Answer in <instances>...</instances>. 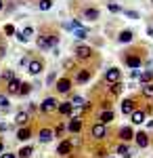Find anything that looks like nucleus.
<instances>
[{
  "label": "nucleus",
  "mask_w": 153,
  "mask_h": 158,
  "mask_svg": "<svg viewBox=\"0 0 153 158\" xmlns=\"http://www.w3.org/2000/svg\"><path fill=\"white\" fill-rule=\"evenodd\" d=\"M46 82H48V85H55V82H57V74L50 72V74L46 76Z\"/></svg>",
  "instance_id": "79ce46f5"
},
{
  "label": "nucleus",
  "mask_w": 153,
  "mask_h": 158,
  "mask_svg": "<svg viewBox=\"0 0 153 158\" xmlns=\"http://www.w3.org/2000/svg\"><path fill=\"white\" fill-rule=\"evenodd\" d=\"M4 131H9V124L6 122H0V133H4Z\"/></svg>",
  "instance_id": "49530a36"
},
{
  "label": "nucleus",
  "mask_w": 153,
  "mask_h": 158,
  "mask_svg": "<svg viewBox=\"0 0 153 158\" xmlns=\"http://www.w3.org/2000/svg\"><path fill=\"white\" fill-rule=\"evenodd\" d=\"M73 55H76V59L78 61H90L94 57V51L92 47H88V44H76V49H73Z\"/></svg>",
  "instance_id": "f03ea898"
},
{
  "label": "nucleus",
  "mask_w": 153,
  "mask_h": 158,
  "mask_svg": "<svg viewBox=\"0 0 153 158\" xmlns=\"http://www.w3.org/2000/svg\"><path fill=\"white\" fill-rule=\"evenodd\" d=\"M147 127H149V129H153V120H149V122H147Z\"/></svg>",
  "instance_id": "864d4df0"
},
{
  "label": "nucleus",
  "mask_w": 153,
  "mask_h": 158,
  "mask_svg": "<svg viewBox=\"0 0 153 158\" xmlns=\"http://www.w3.org/2000/svg\"><path fill=\"white\" fill-rule=\"evenodd\" d=\"M71 150H73L71 141H69V139H63V141H61L59 146H57V156H61V158L69 156V154H71Z\"/></svg>",
  "instance_id": "f8f14e48"
},
{
  "label": "nucleus",
  "mask_w": 153,
  "mask_h": 158,
  "mask_svg": "<svg viewBox=\"0 0 153 158\" xmlns=\"http://www.w3.org/2000/svg\"><path fill=\"white\" fill-rule=\"evenodd\" d=\"M134 40V32L132 30H122L118 34V42L120 44H128V42H132Z\"/></svg>",
  "instance_id": "aec40b11"
},
{
  "label": "nucleus",
  "mask_w": 153,
  "mask_h": 158,
  "mask_svg": "<svg viewBox=\"0 0 153 158\" xmlns=\"http://www.w3.org/2000/svg\"><path fill=\"white\" fill-rule=\"evenodd\" d=\"M13 78H15V72H13V70H4V72H2V80L9 82V80H13Z\"/></svg>",
  "instance_id": "c9c22d12"
},
{
  "label": "nucleus",
  "mask_w": 153,
  "mask_h": 158,
  "mask_svg": "<svg viewBox=\"0 0 153 158\" xmlns=\"http://www.w3.org/2000/svg\"><path fill=\"white\" fill-rule=\"evenodd\" d=\"M2 152H4V141L0 139V154H2Z\"/></svg>",
  "instance_id": "8fccbe9b"
},
{
  "label": "nucleus",
  "mask_w": 153,
  "mask_h": 158,
  "mask_svg": "<svg viewBox=\"0 0 153 158\" xmlns=\"http://www.w3.org/2000/svg\"><path fill=\"white\" fill-rule=\"evenodd\" d=\"M71 85H73V80H71V78H67V76H63V78H57L55 89H57V93H69V91H71Z\"/></svg>",
  "instance_id": "6e6552de"
},
{
  "label": "nucleus",
  "mask_w": 153,
  "mask_h": 158,
  "mask_svg": "<svg viewBox=\"0 0 153 158\" xmlns=\"http://www.w3.org/2000/svg\"><path fill=\"white\" fill-rule=\"evenodd\" d=\"M32 135H34L32 127H21V129H17V139H19V141H27Z\"/></svg>",
  "instance_id": "5701e85b"
},
{
  "label": "nucleus",
  "mask_w": 153,
  "mask_h": 158,
  "mask_svg": "<svg viewBox=\"0 0 153 158\" xmlns=\"http://www.w3.org/2000/svg\"><path fill=\"white\" fill-rule=\"evenodd\" d=\"M147 34H149V36H153V27H147Z\"/></svg>",
  "instance_id": "603ef678"
},
{
  "label": "nucleus",
  "mask_w": 153,
  "mask_h": 158,
  "mask_svg": "<svg viewBox=\"0 0 153 158\" xmlns=\"http://www.w3.org/2000/svg\"><path fill=\"white\" fill-rule=\"evenodd\" d=\"M109 158H118V156H109Z\"/></svg>",
  "instance_id": "6e6d98bb"
},
{
  "label": "nucleus",
  "mask_w": 153,
  "mask_h": 158,
  "mask_svg": "<svg viewBox=\"0 0 153 158\" xmlns=\"http://www.w3.org/2000/svg\"><path fill=\"white\" fill-rule=\"evenodd\" d=\"M103 78H105L107 85H116V82H120V80H122V70H120V68H109Z\"/></svg>",
  "instance_id": "423d86ee"
},
{
  "label": "nucleus",
  "mask_w": 153,
  "mask_h": 158,
  "mask_svg": "<svg viewBox=\"0 0 153 158\" xmlns=\"http://www.w3.org/2000/svg\"><path fill=\"white\" fill-rule=\"evenodd\" d=\"M94 156L96 158H107V150L105 148H96V150H94Z\"/></svg>",
  "instance_id": "4c0bfd02"
},
{
  "label": "nucleus",
  "mask_w": 153,
  "mask_h": 158,
  "mask_svg": "<svg viewBox=\"0 0 153 158\" xmlns=\"http://www.w3.org/2000/svg\"><path fill=\"white\" fill-rule=\"evenodd\" d=\"M32 154H34V146H23L17 152V158H32Z\"/></svg>",
  "instance_id": "a878e982"
},
{
  "label": "nucleus",
  "mask_w": 153,
  "mask_h": 158,
  "mask_svg": "<svg viewBox=\"0 0 153 158\" xmlns=\"http://www.w3.org/2000/svg\"><path fill=\"white\" fill-rule=\"evenodd\" d=\"M29 93H32V85H29V82H21V86H19V93H17V95L25 97V95H29Z\"/></svg>",
  "instance_id": "7c9ffc66"
},
{
  "label": "nucleus",
  "mask_w": 153,
  "mask_h": 158,
  "mask_svg": "<svg viewBox=\"0 0 153 158\" xmlns=\"http://www.w3.org/2000/svg\"><path fill=\"white\" fill-rule=\"evenodd\" d=\"M0 158H17V154H13V152H2Z\"/></svg>",
  "instance_id": "c03bdc74"
},
{
  "label": "nucleus",
  "mask_w": 153,
  "mask_h": 158,
  "mask_svg": "<svg viewBox=\"0 0 153 158\" xmlns=\"http://www.w3.org/2000/svg\"><path fill=\"white\" fill-rule=\"evenodd\" d=\"M57 42H59V36H55V34H38L36 36V44H38V49H42V51L57 47Z\"/></svg>",
  "instance_id": "f257e3e1"
},
{
  "label": "nucleus",
  "mask_w": 153,
  "mask_h": 158,
  "mask_svg": "<svg viewBox=\"0 0 153 158\" xmlns=\"http://www.w3.org/2000/svg\"><path fill=\"white\" fill-rule=\"evenodd\" d=\"M21 36L25 38V40H29V38H34L36 36V32H34V27H32V25H27V27H25L23 32H21Z\"/></svg>",
  "instance_id": "473e14b6"
},
{
  "label": "nucleus",
  "mask_w": 153,
  "mask_h": 158,
  "mask_svg": "<svg viewBox=\"0 0 153 158\" xmlns=\"http://www.w3.org/2000/svg\"><path fill=\"white\" fill-rule=\"evenodd\" d=\"M134 110H136V101H134L132 97H128V99L122 101V114H128V116H130Z\"/></svg>",
  "instance_id": "412c9836"
},
{
  "label": "nucleus",
  "mask_w": 153,
  "mask_h": 158,
  "mask_svg": "<svg viewBox=\"0 0 153 158\" xmlns=\"http://www.w3.org/2000/svg\"><path fill=\"white\" fill-rule=\"evenodd\" d=\"M0 108L2 110L9 108V97H6V95H0Z\"/></svg>",
  "instance_id": "ea45409f"
},
{
  "label": "nucleus",
  "mask_w": 153,
  "mask_h": 158,
  "mask_svg": "<svg viewBox=\"0 0 153 158\" xmlns=\"http://www.w3.org/2000/svg\"><path fill=\"white\" fill-rule=\"evenodd\" d=\"M130 76H132V78H139V76H141V72H139V70H132V72H130Z\"/></svg>",
  "instance_id": "09e8293b"
},
{
  "label": "nucleus",
  "mask_w": 153,
  "mask_h": 158,
  "mask_svg": "<svg viewBox=\"0 0 153 158\" xmlns=\"http://www.w3.org/2000/svg\"><path fill=\"white\" fill-rule=\"evenodd\" d=\"M2 9H4V2H2V0H0V11H2Z\"/></svg>",
  "instance_id": "5fc2aeb1"
},
{
  "label": "nucleus",
  "mask_w": 153,
  "mask_h": 158,
  "mask_svg": "<svg viewBox=\"0 0 153 158\" xmlns=\"http://www.w3.org/2000/svg\"><path fill=\"white\" fill-rule=\"evenodd\" d=\"M53 131H55V137H61V135L67 131V124H65V122H61L59 127H57V129H53Z\"/></svg>",
  "instance_id": "72a5a7b5"
},
{
  "label": "nucleus",
  "mask_w": 153,
  "mask_h": 158,
  "mask_svg": "<svg viewBox=\"0 0 153 158\" xmlns=\"http://www.w3.org/2000/svg\"><path fill=\"white\" fill-rule=\"evenodd\" d=\"M36 110H38L36 103H29V106H27V112H36Z\"/></svg>",
  "instance_id": "de8ad7c7"
},
{
  "label": "nucleus",
  "mask_w": 153,
  "mask_h": 158,
  "mask_svg": "<svg viewBox=\"0 0 153 158\" xmlns=\"http://www.w3.org/2000/svg\"><path fill=\"white\" fill-rule=\"evenodd\" d=\"M124 13H126L128 17H132V19H139V13L136 11H124Z\"/></svg>",
  "instance_id": "a18cd8bd"
},
{
  "label": "nucleus",
  "mask_w": 153,
  "mask_h": 158,
  "mask_svg": "<svg viewBox=\"0 0 153 158\" xmlns=\"http://www.w3.org/2000/svg\"><path fill=\"white\" fill-rule=\"evenodd\" d=\"M63 27H65V30H80L82 23H80V19H71V21H65Z\"/></svg>",
  "instance_id": "c85d7f7f"
},
{
  "label": "nucleus",
  "mask_w": 153,
  "mask_h": 158,
  "mask_svg": "<svg viewBox=\"0 0 153 158\" xmlns=\"http://www.w3.org/2000/svg\"><path fill=\"white\" fill-rule=\"evenodd\" d=\"M118 137L122 143H128V141H134V129L132 127H122L118 131Z\"/></svg>",
  "instance_id": "9b49d317"
},
{
  "label": "nucleus",
  "mask_w": 153,
  "mask_h": 158,
  "mask_svg": "<svg viewBox=\"0 0 153 158\" xmlns=\"http://www.w3.org/2000/svg\"><path fill=\"white\" fill-rule=\"evenodd\" d=\"M38 2H40V0H38Z\"/></svg>",
  "instance_id": "13d9d810"
},
{
  "label": "nucleus",
  "mask_w": 153,
  "mask_h": 158,
  "mask_svg": "<svg viewBox=\"0 0 153 158\" xmlns=\"http://www.w3.org/2000/svg\"><path fill=\"white\" fill-rule=\"evenodd\" d=\"M82 129H84V118H80V116H76V118H71L67 122V133L71 135H78Z\"/></svg>",
  "instance_id": "1a4fd4ad"
},
{
  "label": "nucleus",
  "mask_w": 153,
  "mask_h": 158,
  "mask_svg": "<svg viewBox=\"0 0 153 158\" xmlns=\"http://www.w3.org/2000/svg\"><path fill=\"white\" fill-rule=\"evenodd\" d=\"M53 4H55L53 0H40V2H38V11H50Z\"/></svg>",
  "instance_id": "2f4dec72"
},
{
  "label": "nucleus",
  "mask_w": 153,
  "mask_h": 158,
  "mask_svg": "<svg viewBox=\"0 0 153 158\" xmlns=\"http://www.w3.org/2000/svg\"><path fill=\"white\" fill-rule=\"evenodd\" d=\"M38 139H40L42 143H48V141H53V139H55V131H53V129H48V127H42V129L38 131Z\"/></svg>",
  "instance_id": "4468645a"
},
{
  "label": "nucleus",
  "mask_w": 153,
  "mask_h": 158,
  "mask_svg": "<svg viewBox=\"0 0 153 158\" xmlns=\"http://www.w3.org/2000/svg\"><path fill=\"white\" fill-rule=\"evenodd\" d=\"M82 17L88 19V21H96V19L101 17V11H99L96 6H86V9L82 11Z\"/></svg>",
  "instance_id": "2eb2a0df"
},
{
  "label": "nucleus",
  "mask_w": 153,
  "mask_h": 158,
  "mask_svg": "<svg viewBox=\"0 0 153 158\" xmlns=\"http://www.w3.org/2000/svg\"><path fill=\"white\" fill-rule=\"evenodd\" d=\"M29 120H32V116H29L27 110H21V112L15 114V124H17L19 129H21V127H29Z\"/></svg>",
  "instance_id": "9d476101"
},
{
  "label": "nucleus",
  "mask_w": 153,
  "mask_h": 158,
  "mask_svg": "<svg viewBox=\"0 0 153 158\" xmlns=\"http://www.w3.org/2000/svg\"><path fill=\"white\" fill-rule=\"evenodd\" d=\"M4 51H6L4 47H0V57H4Z\"/></svg>",
  "instance_id": "3c124183"
},
{
  "label": "nucleus",
  "mask_w": 153,
  "mask_h": 158,
  "mask_svg": "<svg viewBox=\"0 0 153 158\" xmlns=\"http://www.w3.org/2000/svg\"><path fill=\"white\" fill-rule=\"evenodd\" d=\"M130 120H132V124H143V122L147 120V112H145V108H136L132 114H130Z\"/></svg>",
  "instance_id": "ddd939ff"
},
{
  "label": "nucleus",
  "mask_w": 153,
  "mask_h": 158,
  "mask_svg": "<svg viewBox=\"0 0 153 158\" xmlns=\"http://www.w3.org/2000/svg\"><path fill=\"white\" fill-rule=\"evenodd\" d=\"M141 85H149V82H153V70H145V72H141Z\"/></svg>",
  "instance_id": "bb28decb"
},
{
  "label": "nucleus",
  "mask_w": 153,
  "mask_h": 158,
  "mask_svg": "<svg viewBox=\"0 0 153 158\" xmlns=\"http://www.w3.org/2000/svg\"><path fill=\"white\" fill-rule=\"evenodd\" d=\"M19 86H21V80L15 76L13 80L6 82V93H9V95H17V93H19Z\"/></svg>",
  "instance_id": "4be33fe9"
},
{
  "label": "nucleus",
  "mask_w": 153,
  "mask_h": 158,
  "mask_svg": "<svg viewBox=\"0 0 153 158\" xmlns=\"http://www.w3.org/2000/svg\"><path fill=\"white\" fill-rule=\"evenodd\" d=\"M107 110H111V101H109V99L101 101V112H107Z\"/></svg>",
  "instance_id": "a19ab883"
},
{
  "label": "nucleus",
  "mask_w": 153,
  "mask_h": 158,
  "mask_svg": "<svg viewBox=\"0 0 153 158\" xmlns=\"http://www.w3.org/2000/svg\"><path fill=\"white\" fill-rule=\"evenodd\" d=\"M57 106H59V101L55 97H44V101L40 103V112L42 114H50V112H57Z\"/></svg>",
  "instance_id": "0eeeda50"
},
{
  "label": "nucleus",
  "mask_w": 153,
  "mask_h": 158,
  "mask_svg": "<svg viewBox=\"0 0 153 158\" xmlns=\"http://www.w3.org/2000/svg\"><path fill=\"white\" fill-rule=\"evenodd\" d=\"M42 70H44V61H42V57H32V59L27 61V72L32 74V76L42 74Z\"/></svg>",
  "instance_id": "39448f33"
},
{
  "label": "nucleus",
  "mask_w": 153,
  "mask_h": 158,
  "mask_svg": "<svg viewBox=\"0 0 153 158\" xmlns=\"http://www.w3.org/2000/svg\"><path fill=\"white\" fill-rule=\"evenodd\" d=\"M134 143L139 148H147L151 143V139H149V135L145 133V131H139V133H134Z\"/></svg>",
  "instance_id": "dca6fc26"
},
{
  "label": "nucleus",
  "mask_w": 153,
  "mask_h": 158,
  "mask_svg": "<svg viewBox=\"0 0 153 158\" xmlns=\"http://www.w3.org/2000/svg\"><path fill=\"white\" fill-rule=\"evenodd\" d=\"M141 95L145 99H153V82H149V85H141Z\"/></svg>",
  "instance_id": "393cba45"
},
{
  "label": "nucleus",
  "mask_w": 153,
  "mask_h": 158,
  "mask_svg": "<svg viewBox=\"0 0 153 158\" xmlns=\"http://www.w3.org/2000/svg\"><path fill=\"white\" fill-rule=\"evenodd\" d=\"M116 118V114H113V110H107V112H99V116H96V122L99 124H109V122Z\"/></svg>",
  "instance_id": "a211bd4d"
},
{
  "label": "nucleus",
  "mask_w": 153,
  "mask_h": 158,
  "mask_svg": "<svg viewBox=\"0 0 153 158\" xmlns=\"http://www.w3.org/2000/svg\"><path fill=\"white\" fill-rule=\"evenodd\" d=\"M116 154H120V156H124V158H130V156H132V152H130L128 143H118V148H116Z\"/></svg>",
  "instance_id": "b1692460"
},
{
  "label": "nucleus",
  "mask_w": 153,
  "mask_h": 158,
  "mask_svg": "<svg viewBox=\"0 0 153 158\" xmlns=\"http://www.w3.org/2000/svg\"><path fill=\"white\" fill-rule=\"evenodd\" d=\"M92 78V70H88V68H84V70H78L76 74V82L78 85H84V82H88Z\"/></svg>",
  "instance_id": "f3484780"
},
{
  "label": "nucleus",
  "mask_w": 153,
  "mask_h": 158,
  "mask_svg": "<svg viewBox=\"0 0 153 158\" xmlns=\"http://www.w3.org/2000/svg\"><path fill=\"white\" fill-rule=\"evenodd\" d=\"M88 36H90V30H88V27H80V30H76V38H78V40H86Z\"/></svg>",
  "instance_id": "c756f323"
},
{
  "label": "nucleus",
  "mask_w": 153,
  "mask_h": 158,
  "mask_svg": "<svg viewBox=\"0 0 153 158\" xmlns=\"http://www.w3.org/2000/svg\"><path fill=\"white\" fill-rule=\"evenodd\" d=\"M71 103H73V106H80V108H82L84 103H86V101H84L82 97H80V95H76V97H73V101H71Z\"/></svg>",
  "instance_id": "37998d69"
},
{
  "label": "nucleus",
  "mask_w": 153,
  "mask_h": 158,
  "mask_svg": "<svg viewBox=\"0 0 153 158\" xmlns=\"http://www.w3.org/2000/svg\"><path fill=\"white\" fill-rule=\"evenodd\" d=\"M151 4H153V0H151Z\"/></svg>",
  "instance_id": "4d7b16f0"
},
{
  "label": "nucleus",
  "mask_w": 153,
  "mask_h": 158,
  "mask_svg": "<svg viewBox=\"0 0 153 158\" xmlns=\"http://www.w3.org/2000/svg\"><path fill=\"white\" fill-rule=\"evenodd\" d=\"M107 9H109L111 13H122V6L116 4V2H109V4H107Z\"/></svg>",
  "instance_id": "e433bc0d"
},
{
  "label": "nucleus",
  "mask_w": 153,
  "mask_h": 158,
  "mask_svg": "<svg viewBox=\"0 0 153 158\" xmlns=\"http://www.w3.org/2000/svg\"><path fill=\"white\" fill-rule=\"evenodd\" d=\"M90 137H92L94 141H105L107 137H109V129H107L105 124H92L90 127Z\"/></svg>",
  "instance_id": "20e7f679"
},
{
  "label": "nucleus",
  "mask_w": 153,
  "mask_h": 158,
  "mask_svg": "<svg viewBox=\"0 0 153 158\" xmlns=\"http://www.w3.org/2000/svg\"><path fill=\"white\" fill-rule=\"evenodd\" d=\"M57 112H59L61 116H71V112H73V103H71V101H59Z\"/></svg>",
  "instance_id": "6ab92c4d"
},
{
  "label": "nucleus",
  "mask_w": 153,
  "mask_h": 158,
  "mask_svg": "<svg viewBox=\"0 0 153 158\" xmlns=\"http://www.w3.org/2000/svg\"><path fill=\"white\" fill-rule=\"evenodd\" d=\"M63 68H65V70H73V68H76V59H65L63 61Z\"/></svg>",
  "instance_id": "58836bf2"
},
{
  "label": "nucleus",
  "mask_w": 153,
  "mask_h": 158,
  "mask_svg": "<svg viewBox=\"0 0 153 158\" xmlns=\"http://www.w3.org/2000/svg\"><path fill=\"white\" fill-rule=\"evenodd\" d=\"M124 91V85L122 82H116V85H109V95H113V97H118L120 93Z\"/></svg>",
  "instance_id": "cd10ccee"
},
{
  "label": "nucleus",
  "mask_w": 153,
  "mask_h": 158,
  "mask_svg": "<svg viewBox=\"0 0 153 158\" xmlns=\"http://www.w3.org/2000/svg\"><path fill=\"white\" fill-rule=\"evenodd\" d=\"M15 32H17V30H15V25H13V23L4 25V34H6V36H15Z\"/></svg>",
  "instance_id": "f704fd0d"
},
{
  "label": "nucleus",
  "mask_w": 153,
  "mask_h": 158,
  "mask_svg": "<svg viewBox=\"0 0 153 158\" xmlns=\"http://www.w3.org/2000/svg\"><path fill=\"white\" fill-rule=\"evenodd\" d=\"M124 63L128 65L130 70H139L143 65V55L141 53H134V51H128V53L124 55Z\"/></svg>",
  "instance_id": "7ed1b4c3"
}]
</instances>
